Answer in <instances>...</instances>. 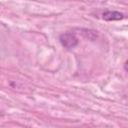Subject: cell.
Returning <instances> with one entry per match:
<instances>
[{
  "label": "cell",
  "instance_id": "1",
  "mask_svg": "<svg viewBox=\"0 0 128 128\" xmlns=\"http://www.w3.org/2000/svg\"><path fill=\"white\" fill-rule=\"evenodd\" d=\"M59 41L61 43V45L66 48V49H72L74 47H76L79 43L78 38L76 37V35L72 32H65L62 33L59 36Z\"/></svg>",
  "mask_w": 128,
  "mask_h": 128
},
{
  "label": "cell",
  "instance_id": "2",
  "mask_svg": "<svg viewBox=\"0 0 128 128\" xmlns=\"http://www.w3.org/2000/svg\"><path fill=\"white\" fill-rule=\"evenodd\" d=\"M102 18L105 21H118V20H122L124 18V14L119 11L106 10L102 13Z\"/></svg>",
  "mask_w": 128,
  "mask_h": 128
}]
</instances>
